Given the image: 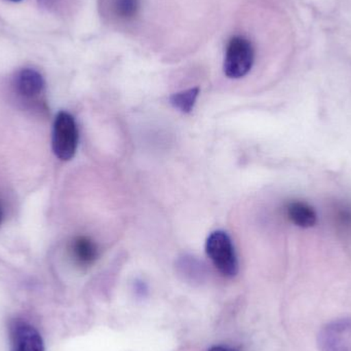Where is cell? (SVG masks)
<instances>
[{"mask_svg": "<svg viewBox=\"0 0 351 351\" xmlns=\"http://www.w3.org/2000/svg\"><path fill=\"white\" fill-rule=\"evenodd\" d=\"M286 212L291 222L302 228H309L317 223V214L306 202H289Z\"/></svg>", "mask_w": 351, "mask_h": 351, "instance_id": "ba28073f", "label": "cell"}, {"mask_svg": "<svg viewBox=\"0 0 351 351\" xmlns=\"http://www.w3.org/2000/svg\"><path fill=\"white\" fill-rule=\"evenodd\" d=\"M114 10L121 20H134L140 10V0H114Z\"/></svg>", "mask_w": 351, "mask_h": 351, "instance_id": "30bf717a", "label": "cell"}, {"mask_svg": "<svg viewBox=\"0 0 351 351\" xmlns=\"http://www.w3.org/2000/svg\"><path fill=\"white\" fill-rule=\"evenodd\" d=\"M38 1L43 8H51L57 2V0H38Z\"/></svg>", "mask_w": 351, "mask_h": 351, "instance_id": "7c38bea8", "label": "cell"}, {"mask_svg": "<svg viewBox=\"0 0 351 351\" xmlns=\"http://www.w3.org/2000/svg\"><path fill=\"white\" fill-rule=\"evenodd\" d=\"M10 1L19 2V1H21V0H10Z\"/></svg>", "mask_w": 351, "mask_h": 351, "instance_id": "9a60e30c", "label": "cell"}, {"mask_svg": "<svg viewBox=\"0 0 351 351\" xmlns=\"http://www.w3.org/2000/svg\"><path fill=\"white\" fill-rule=\"evenodd\" d=\"M335 220L340 228L351 230V206L346 204L336 206Z\"/></svg>", "mask_w": 351, "mask_h": 351, "instance_id": "8fae6325", "label": "cell"}, {"mask_svg": "<svg viewBox=\"0 0 351 351\" xmlns=\"http://www.w3.org/2000/svg\"><path fill=\"white\" fill-rule=\"evenodd\" d=\"M321 351H351V319L328 324L319 334Z\"/></svg>", "mask_w": 351, "mask_h": 351, "instance_id": "5b68a950", "label": "cell"}, {"mask_svg": "<svg viewBox=\"0 0 351 351\" xmlns=\"http://www.w3.org/2000/svg\"><path fill=\"white\" fill-rule=\"evenodd\" d=\"M208 351H235L231 350V348H225V346H214V348H210Z\"/></svg>", "mask_w": 351, "mask_h": 351, "instance_id": "4fadbf2b", "label": "cell"}, {"mask_svg": "<svg viewBox=\"0 0 351 351\" xmlns=\"http://www.w3.org/2000/svg\"><path fill=\"white\" fill-rule=\"evenodd\" d=\"M70 253L80 267H90L98 258V247L88 237H77L72 241Z\"/></svg>", "mask_w": 351, "mask_h": 351, "instance_id": "52a82bcc", "label": "cell"}, {"mask_svg": "<svg viewBox=\"0 0 351 351\" xmlns=\"http://www.w3.org/2000/svg\"><path fill=\"white\" fill-rule=\"evenodd\" d=\"M51 145L59 160L67 162L75 156L78 146L77 125L74 117L66 111H61L56 117Z\"/></svg>", "mask_w": 351, "mask_h": 351, "instance_id": "7a4b0ae2", "label": "cell"}, {"mask_svg": "<svg viewBox=\"0 0 351 351\" xmlns=\"http://www.w3.org/2000/svg\"><path fill=\"white\" fill-rule=\"evenodd\" d=\"M12 88L19 100L32 108L39 109L45 106V82L40 72L33 68L20 70L12 80Z\"/></svg>", "mask_w": 351, "mask_h": 351, "instance_id": "277c9868", "label": "cell"}, {"mask_svg": "<svg viewBox=\"0 0 351 351\" xmlns=\"http://www.w3.org/2000/svg\"><path fill=\"white\" fill-rule=\"evenodd\" d=\"M253 45L243 36H233L227 45L224 58V73L229 78H241L247 75L254 64Z\"/></svg>", "mask_w": 351, "mask_h": 351, "instance_id": "3957f363", "label": "cell"}, {"mask_svg": "<svg viewBox=\"0 0 351 351\" xmlns=\"http://www.w3.org/2000/svg\"><path fill=\"white\" fill-rule=\"evenodd\" d=\"M10 351H45V343L36 328L23 319L10 325Z\"/></svg>", "mask_w": 351, "mask_h": 351, "instance_id": "8992f818", "label": "cell"}, {"mask_svg": "<svg viewBox=\"0 0 351 351\" xmlns=\"http://www.w3.org/2000/svg\"><path fill=\"white\" fill-rule=\"evenodd\" d=\"M198 94H199V88H189V90H184V92L177 93V94L171 96V104L182 112H191L194 105H195Z\"/></svg>", "mask_w": 351, "mask_h": 351, "instance_id": "9c48e42d", "label": "cell"}, {"mask_svg": "<svg viewBox=\"0 0 351 351\" xmlns=\"http://www.w3.org/2000/svg\"><path fill=\"white\" fill-rule=\"evenodd\" d=\"M4 219V210L3 206H2L1 202H0V225L3 222Z\"/></svg>", "mask_w": 351, "mask_h": 351, "instance_id": "5bb4252c", "label": "cell"}, {"mask_svg": "<svg viewBox=\"0 0 351 351\" xmlns=\"http://www.w3.org/2000/svg\"><path fill=\"white\" fill-rule=\"evenodd\" d=\"M206 251L215 267L223 276L233 278L239 272V262L232 241L224 231H214L206 239Z\"/></svg>", "mask_w": 351, "mask_h": 351, "instance_id": "6da1fadb", "label": "cell"}]
</instances>
